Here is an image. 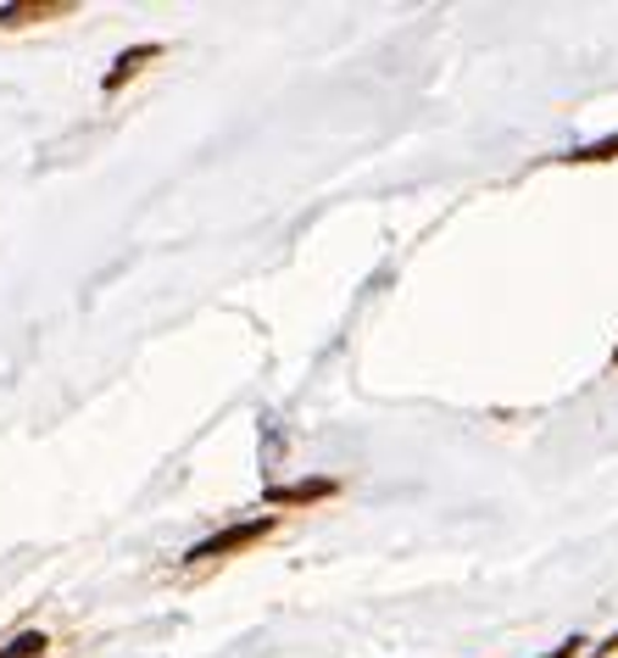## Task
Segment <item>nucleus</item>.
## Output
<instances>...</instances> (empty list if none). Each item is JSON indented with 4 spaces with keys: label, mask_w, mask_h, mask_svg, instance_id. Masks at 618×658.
I'll list each match as a JSON object with an SVG mask.
<instances>
[{
    "label": "nucleus",
    "mask_w": 618,
    "mask_h": 658,
    "mask_svg": "<svg viewBox=\"0 0 618 658\" xmlns=\"http://www.w3.org/2000/svg\"><path fill=\"white\" fill-rule=\"evenodd\" d=\"M574 647H580V641H563V647H552L547 658H574Z\"/></svg>",
    "instance_id": "6"
},
{
    "label": "nucleus",
    "mask_w": 618,
    "mask_h": 658,
    "mask_svg": "<svg viewBox=\"0 0 618 658\" xmlns=\"http://www.w3.org/2000/svg\"><path fill=\"white\" fill-rule=\"evenodd\" d=\"M73 0H40V7H0V29H18V23H34V18H67Z\"/></svg>",
    "instance_id": "2"
},
{
    "label": "nucleus",
    "mask_w": 618,
    "mask_h": 658,
    "mask_svg": "<svg viewBox=\"0 0 618 658\" xmlns=\"http://www.w3.org/2000/svg\"><path fill=\"white\" fill-rule=\"evenodd\" d=\"M156 56H162L156 45H134V51H123V56H118V67L107 73V90H123L129 78H134V73L145 67V62H156Z\"/></svg>",
    "instance_id": "4"
},
{
    "label": "nucleus",
    "mask_w": 618,
    "mask_h": 658,
    "mask_svg": "<svg viewBox=\"0 0 618 658\" xmlns=\"http://www.w3.org/2000/svg\"><path fill=\"white\" fill-rule=\"evenodd\" d=\"M602 156H618V140H602L591 151H574V162H602Z\"/></svg>",
    "instance_id": "5"
},
{
    "label": "nucleus",
    "mask_w": 618,
    "mask_h": 658,
    "mask_svg": "<svg viewBox=\"0 0 618 658\" xmlns=\"http://www.w3.org/2000/svg\"><path fill=\"white\" fill-rule=\"evenodd\" d=\"M0 658H7V652H0Z\"/></svg>",
    "instance_id": "7"
},
{
    "label": "nucleus",
    "mask_w": 618,
    "mask_h": 658,
    "mask_svg": "<svg viewBox=\"0 0 618 658\" xmlns=\"http://www.w3.org/2000/svg\"><path fill=\"white\" fill-rule=\"evenodd\" d=\"M274 530V519H251V525H229V530H218L212 541H201V547H190V563H201V558H229V552H240V547H251V541H262Z\"/></svg>",
    "instance_id": "1"
},
{
    "label": "nucleus",
    "mask_w": 618,
    "mask_h": 658,
    "mask_svg": "<svg viewBox=\"0 0 618 658\" xmlns=\"http://www.w3.org/2000/svg\"><path fill=\"white\" fill-rule=\"evenodd\" d=\"M318 497H334V480H301V485H274L268 503H318Z\"/></svg>",
    "instance_id": "3"
}]
</instances>
